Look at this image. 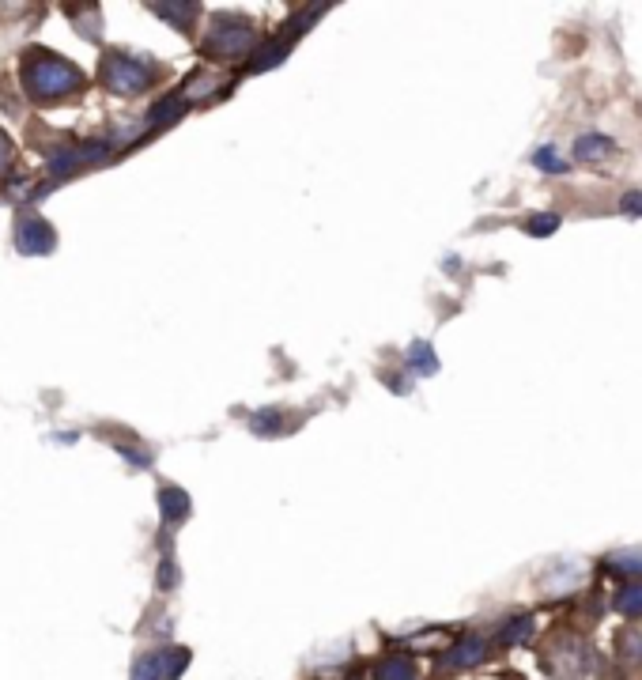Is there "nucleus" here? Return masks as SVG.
I'll return each instance as SVG.
<instances>
[{
  "instance_id": "1",
  "label": "nucleus",
  "mask_w": 642,
  "mask_h": 680,
  "mask_svg": "<svg viewBox=\"0 0 642 680\" xmlns=\"http://www.w3.org/2000/svg\"><path fill=\"white\" fill-rule=\"evenodd\" d=\"M27 80H31V91L46 95V99H57L61 87H76L80 84V72L65 61H53V53H38V61L27 65Z\"/></svg>"
},
{
  "instance_id": "2",
  "label": "nucleus",
  "mask_w": 642,
  "mask_h": 680,
  "mask_svg": "<svg viewBox=\"0 0 642 680\" xmlns=\"http://www.w3.org/2000/svg\"><path fill=\"white\" fill-rule=\"evenodd\" d=\"M186 662H189L186 650H155V654H144L133 665V680H174Z\"/></svg>"
},
{
  "instance_id": "3",
  "label": "nucleus",
  "mask_w": 642,
  "mask_h": 680,
  "mask_svg": "<svg viewBox=\"0 0 642 680\" xmlns=\"http://www.w3.org/2000/svg\"><path fill=\"white\" fill-rule=\"evenodd\" d=\"M148 76H152V68L133 61V57H121V53H114V57H110V68H106V84L114 87V91H129V95L144 91Z\"/></svg>"
},
{
  "instance_id": "4",
  "label": "nucleus",
  "mask_w": 642,
  "mask_h": 680,
  "mask_svg": "<svg viewBox=\"0 0 642 680\" xmlns=\"http://www.w3.org/2000/svg\"><path fill=\"white\" fill-rule=\"evenodd\" d=\"M484 658H488V639L476 635V631H469V635H461V639L442 654V665H450V669H469V665H480Z\"/></svg>"
},
{
  "instance_id": "5",
  "label": "nucleus",
  "mask_w": 642,
  "mask_h": 680,
  "mask_svg": "<svg viewBox=\"0 0 642 680\" xmlns=\"http://www.w3.org/2000/svg\"><path fill=\"white\" fill-rule=\"evenodd\" d=\"M605 571L627 578V582H642V548H624V552H612L605 560Z\"/></svg>"
},
{
  "instance_id": "6",
  "label": "nucleus",
  "mask_w": 642,
  "mask_h": 680,
  "mask_svg": "<svg viewBox=\"0 0 642 680\" xmlns=\"http://www.w3.org/2000/svg\"><path fill=\"white\" fill-rule=\"evenodd\" d=\"M612 152H616V144H612L609 136H601V133L578 136V144H575V155L582 159V163H601V159H609Z\"/></svg>"
},
{
  "instance_id": "7",
  "label": "nucleus",
  "mask_w": 642,
  "mask_h": 680,
  "mask_svg": "<svg viewBox=\"0 0 642 680\" xmlns=\"http://www.w3.org/2000/svg\"><path fill=\"white\" fill-rule=\"evenodd\" d=\"M374 680H416V662L408 654H393L374 665Z\"/></svg>"
},
{
  "instance_id": "8",
  "label": "nucleus",
  "mask_w": 642,
  "mask_h": 680,
  "mask_svg": "<svg viewBox=\"0 0 642 680\" xmlns=\"http://www.w3.org/2000/svg\"><path fill=\"white\" fill-rule=\"evenodd\" d=\"M616 609L631 616V620H639L642 616V582H624L620 590H616Z\"/></svg>"
},
{
  "instance_id": "9",
  "label": "nucleus",
  "mask_w": 642,
  "mask_h": 680,
  "mask_svg": "<svg viewBox=\"0 0 642 680\" xmlns=\"http://www.w3.org/2000/svg\"><path fill=\"white\" fill-rule=\"evenodd\" d=\"M533 628H537V624H533V616H514V620L507 624V628L499 631V639H503L507 646L525 643V639H529V631H533Z\"/></svg>"
},
{
  "instance_id": "10",
  "label": "nucleus",
  "mask_w": 642,
  "mask_h": 680,
  "mask_svg": "<svg viewBox=\"0 0 642 680\" xmlns=\"http://www.w3.org/2000/svg\"><path fill=\"white\" fill-rule=\"evenodd\" d=\"M620 658L631 665H642V628H631L620 635Z\"/></svg>"
},
{
  "instance_id": "11",
  "label": "nucleus",
  "mask_w": 642,
  "mask_h": 680,
  "mask_svg": "<svg viewBox=\"0 0 642 680\" xmlns=\"http://www.w3.org/2000/svg\"><path fill=\"white\" fill-rule=\"evenodd\" d=\"M533 163L541 170H552V174H563V170H567V159L556 155V148H537V152H533Z\"/></svg>"
},
{
  "instance_id": "12",
  "label": "nucleus",
  "mask_w": 642,
  "mask_h": 680,
  "mask_svg": "<svg viewBox=\"0 0 642 680\" xmlns=\"http://www.w3.org/2000/svg\"><path fill=\"white\" fill-rule=\"evenodd\" d=\"M559 227V216H552V212H544V216H533V220H525V231L533 238H544V235H552Z\"/></svg>"
},
{
  "instance_id": "13",
  "label": "nucleus",
  "mask_w": 642,
  "mask_h": 680,
  "mask_svg": "<svg viewBox=\"0 0 642 680\" xmlns=\"http://www.w3.org/2000/svg\"><path fill=\"white\" fill-rule=\"evenodd\" d=\"M620 208H624V216H642V193L635 189V193H624L620 197Z\"/></svg>"
},
{
  "instance_id": "14",
  "label": "nucleus",
  "mask_w": 642,
  "mask_h": 680,
  "mask_svg": "<svg viewBox=\"0 0 642 680\" xmlns=\"http://www.w3.org/2000/svg\"><path fill=\"white\" fill-rule=\"evenodd\" d=\"M8 167V140H4V136H0V170Z\"/></svg>"
}]
</instances>
